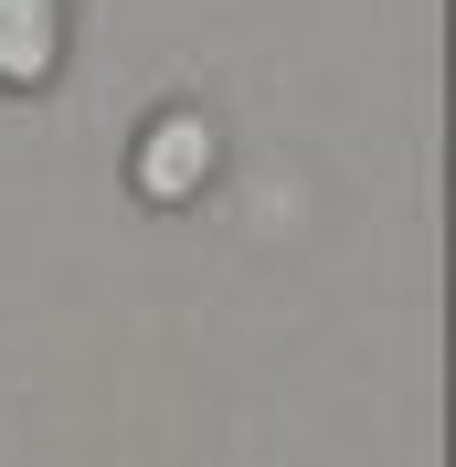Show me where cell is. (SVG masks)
<instances>
[{"label":"cell","instance_id":"6da1fadb","mask_svg":"<svg viewBox=\"0 0 456 467\" xmlns=\"http://www.w3.org/2000/svg\"><path fill=\"white\" fill-rule=\"evenodd\" d=\"M212 117L202 107H160L139 128V149H128V181H139V202H160V213H181V202H202V181H212Z\"/></svg>","mask_w":456,"mask_h":467},{"label":"cell","instance_id":"7a4b0ae2","mask_svg":"<svg viewBox=\"0 0 456 467\" xmlns=\"http://www.w3.org/2000/svg\"><path fill=\"white\" fill-rule=\"evenodd\" d=\"M64 75V0H0V96H43Z\"/></svg>","mask_w":456,"mask_h":467}]
</instances>
